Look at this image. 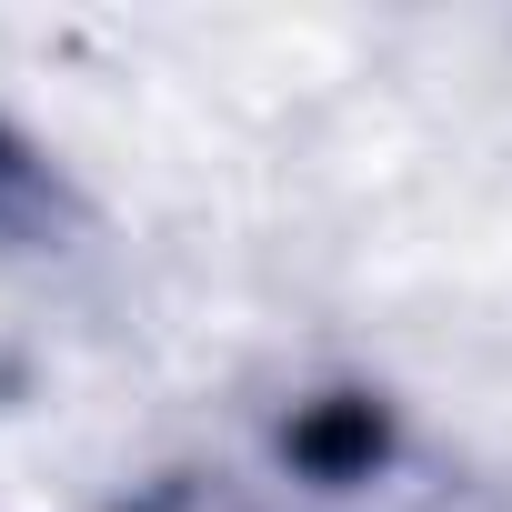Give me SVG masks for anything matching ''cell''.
<instances>
[{"label":"cell","instance_id":"6da1fadb","mask_svg":"<svg viewBox=\"0 0 512 512\" xmlns=\"http://www.w3.org/2000/svg\"><path fill=\"white\" fill-rule=\"evenodd\" d=\"M372 442H382V432H372V412H342V422H302V432H292V452H302L312 472H352Z\"/></svg>","mask_w":512,"mask_h":512},{"label":"cell","instance_id":"7a4b0ae2","mask_svg":"<svg viewBox=\"0 0 512 512\" xmlns=\"http://www.w3.org/2000/svg\"><path fill=\"white\" fill-rule=\"evenodd\" d=\"M151 512H231V502H211V492H161Z\"/></svg>","mask_w":512,"mask_h":512}]
</instances>
